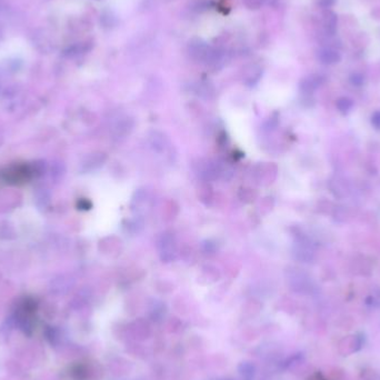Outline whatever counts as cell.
<instances>
[{
    "label": "cell",
    "instance_id": "d6986e66",
    "mask_svg": "<svg viewBox=\"0 0 380 380\" xmlns=\"http://www.w3.org/2000/svg\"><path fill=\"white\" fill-rule=\"evenodd\" d=\"M350 81H352V84L355 85V86H361L362 84H364L365 78L361 74L356 73V74L352 75V77H350Z\"/></svg>",
    "mask_w": 380,
    "mask_h": 380
},
{
    "label": "cell",
    "instance_id": "6da1fadb",
    "mask_svg": "<svg viewBox=\"0 0 380 380\" xmlns=\"http://www.w3.org/2000/svg\"><path fill=\"white\" fill-rule=\"evenodd\" d=\"M36 172L28 163H16L0 171V178L10 185H22L30 181Z\"/></svg>",
    "mask_w": 380,
    "mask_h": 380
},
{
    "label": "cell",
    "instance_id": "ac0fdd59",
    "mask_svg": "<svg viewBox=\"0 0 380 380\" xmlns=\"http://www.w3.org/2000/svg\"><path fill=\"white\" fill-rule=\"evenodd\" d=\"M243 2L249 9H259L264 0H243Z\"/></svg>",
    "mask_w": 380,
    "mask_h": 380
},
{
    "label": "cell",
    "instance_id": "7a4b0ae2",
    "mask_svg": "<svg viewBox=\"0 0 380 380\" xmlns=\"http://www.w3.org/2000/svg\"><path fill=\"white\" fill-rule=\"evenodd\" d=\"M158 251L162 262H172L177 258L178 246L176 237L172 232L166 231L158 239Z\"/></svg>",
    "mask_w": 380,
    "mask_h": 380
},
{
    "label": "cell",
    "instance_id": "9a60e30c",
    "mask_svg": "<svg viewBox=\"0 0 380 380\" xmlns=\"http://www.w3.org/2000/svg\"><path fill=\"white\" fill-rule=\"evenodd\" d=\"M336 106L341 114H348L354 107V101L348 97H341L337 100Z\"/></svg>",
    "mask_w": 380,
    "mask_h": 380
},
{
    "label": "cell",
    "instance_id": "7402d4cb",
    "mask_svg": "<svg viewBox=\"0 0 380 380\" xmlns=\"http://www.w3.org/2000/svg\"><path fill=\"white\" fill-rule=\"evenodd\" d=\"M317 4L323 8H330L336 4V0H318Z\"/></svg>",
    "mask_w": 380,
    "mask_h": 380
},
{
    "label": "cell",
    "instance_id": "52a82bcc",
    "mask_svg": "<svg viewBox=\"0 0 380 380\" xmlns=\"http://www.w3.org/2000/svg\"><path fill=\"white\" fill-rule=\"evenodd\" d=\"M32 44L36 48L42 51L43 54H48V52L54 48V44L51 43V40L49 39L48 34H47L45 31H40L36 32L32 34Z\"/></svg>",
    "mask_w": 380,
    "mask_h": 380
},
{
    "label": "cell",
    "instance_id": "ffe728a7",
    "mask_svg": "<svg viewBox=\"0 0 380 380\" xmlns=\"http://www.w3.org/2000/svg\"><path fill=\"white\" fill-rule=\"evenodd\" d=\"M202 249H203V253L207 254V255L215 254V251H216L215 245L212 241H206V243H204L203 246H202Z\"/></svg>",
    "mask_w": 380,
    "mask_h": 380
},
{
    "label": "cell",
    "instance_id": "ba28073f",
    "mask_svg": "<svg viewBox=\"0 0 380 380\" xmlns=\"http://www.w3.org/2000/svg\"><path fill=\"white\" fill-rule=\"evenodd\" d=\"M262 68L258 65H249L244 72V83L248 87H254L260 80Z\"/></svg>",
    "mask_w": 380,
    "mask_h": 380
},
{
    "label": "cell",
    "instance_id": "2e32d148",
    "mask_svg": "<svg viewBox=\"0 0 380 380\" xmlns=\"http://www.w3.org/2000/svg\"><path fill=\"white\" fill-rule=\"evenodd\" d=\"M143 227H144V221L142 217H138V216H136L133 219L128 221V224L126 226L127 230L131 233H138L143 229Z\"/></svg>",
    "mask_w": 380,
    "mask_h": 380
},
{
    "label": "cell",
    "instance_id": "603a6c76",
    "mask_svg": "<svg viewBox=\"0 0 380 380\" xmlns=\"http://www.w3.org/2000/svg\"><path fill=\"white\" fill-rule=\"evenodd\" d=\"M78 207H79L80 209H85V210H87V209H90L91 203H90L88 200H87V199H81V200H79V202H78Z\"/></svg>",
    "mask_w": 380,
    "mask_h": 380
},
{
    "label": "cell",
    "instance_id": "3957f363",
    "mask_svg": "<svg viewBox=\"0 0 380 380\" xmlns=\"http://www.w3.org/2000/svg\"><path fill=\"white\" fill-rule=\"evenodd\" d=\"M151 207V197L148 191L145 189H139L131 201V209L133 213H136L138 217H142V215L147 213Z\"/></svg>",
    "mask_w": 380,
    "mask_h": 380
},
{
    "label": "cell",
    "instance_id": "277c9868",
    "mask_svg": "<svg viewBox=\"0 0 380 380\" xmlns=\"http://www.w3.org/2000/svg\"><path fill=\"white\" fill-rule=\"evenodd\" d=\"M93 48V42L91 40H85V42L76 43L72 46H68L67 48L63 50V56L68 58H74L78 57L81 55H85L87 52H89Z\"/></svg>",
    "mask_w": 380,
    "mask_h": 380
},
{
    "label": "cell",
    "instance_id": "7c38bea8",
    "mask_svg": "<svg viewBox=\"0 0 380 380\" xmlns=\"http://www.w3.org/2000/svg\"><path fill=\"white\" fill-rule=\"evenodd\" d=\"M325 30L329 36H334L337 31V16L332 11H328L324 18Z\"/></svg>",
    "mask_w": 380,
    "mask_h": 380
},
{
    "label": "cell",
    "instance_id": "cb8c5ba5",
    "mask_svg": "<svg viewBox=\"0 0 380 380\" xmlns=\"http://www.w3.org/2000/svg\"><path fill=\"white\" fill-rule=\"evenodd\" d=\"M4 38H5V36H4V30H3V28L0 27V45H2V43L4 42Z\"/></svg>",
    "mask_w": 380,
    "mask_h": 380
},
{
    "label": "cell",
    "instance_id": "e0dca14e",
    "mask_svg": "<svg viewBox=\"0 0 380 380\" xmlns=\"http://www.w3.org/2000/svg\"><path fill=\"white\" fill-rule=\"evenodd\" d=\"M239 370H240L241 375L246 377H251L254 376L255 373V367L253 364H250V362H243L240 367H239Z\"/></svg>",
    "mask_w": 380,
    "mask_h": 380
},
{
    "label": "cell",
    "instance_id": "5b68a950",
    "mask_svg": "<svg viewBox=\"0 0 380 380\" xmlns=\"http://www.w3.org/2000/svg\"><path fill=\"white\" fill-rule=\"evenodd\" d=\"M148 142L151 149L158 154H161L168 147V139L167 137L160 131L154 130L148 134Z\"/></svg>",
    "mask_w": 380,
    "mask_h": 380
},
{
    "label": "cell",
    "instance_id": "30bf717a",
    "mask_svg": "<svg viewBox=\"0 0 380 380\" xmlns=\"http://www.w3.org/2000/svg\"><path fill=\"white\" fill-rule=\"evenodd\" d=\"M323 83V78L318 75H313L309 77L303 79L300 83V90L305 93H310L315 91L316 89Z\"/></svg>",
    "mask_w": 380,
    "mask_h": 380
},
{
    "label": "cell",
    "instance_id": "4fadbf2b",
    "mask_svg": "<svg viewBox=\"0 0 380 380\" xmlns=\"http://www.w3.org/2000/svg\"><path fill=\"white\" fill-rule=\"evenodd\" d=\"M45 336L51 346H57V344L60 341L61 334H60V331L56 328V327H47V329L45 330Z\"/></svg>",
    "mask_w": 380,
    "mask_h": 380
},
{
    "label": "cell",
    "instance_id": "8fae6325",
    "mask_svg": "<svg viewBox=\"0 0 380 380\" xmlns=\"http://www.w3.org/2000/svg\"><path fill=\"white\" fill-rule=\"evenodd\" d=\"M294 256L295 258L302 262H309L312 259V250L309 248L305 241H299L296 244V247L294 248Z\"/></svg>",
    "mask_w": 380,
    "mask_h": 380
},
{
    "label": "cell",
    "instance_id": "9c48e42d",
    "mask_svg": "<svg viewBox=\"0 0 380 380\" xmlns=\"http://www.w3.org/2000/svg\"><path fill=\"white\" fill-rule=\"evenodd\" d=\"M341 59V56L336 49L324 48L318 52V60L324 65H335Z\"/></svg>",
    "mask_w": 380,
    "mask_h": 380
},
{
    "label": "cell",
    "instance_id": "5bb4252c",
    "mask_svg": "<svg viewBox=\"0 0 380 380\" xmlns=\"http://www.w3.org/2000/svg\"><path fill=\"white\" fill-rule=\"evenodd\" d=\"M70 375L75 380H86L88 378V369L83 364H77L72 368Z\"/></svg>",
    "mask_w": 380,
    "mask_h": 380
},
{
    "label": "cell",
    "instance_id": "8992f818",
    "mask_svg": "<svg viewBox=\"0 0 380 380\" xmlns=\"http://www.w3.org/2000/svg\"><path fill=\"white\" fill-rule=\"evenodd\" d=\"M133 127V120L129 117H122L115 122L114 136L116 139H122L130 133Z\"/></svg>",
    "mask_w": 380,
    "mask_h": 380
},
{
    "label": "cell",
    "instance_id": "44dd1931",
    "mask_svg": "<svg viewBox=\"0 0 380 380\" xmlns=\"http://www.w3.org/2000/svg\"><path fill=\"white\" fill-rule=\"evenodd\" d=\"M371 125L375 127L376 129H380V110H377V112L372 114Z\"/></svg>",
    "mask_w": 380,
    "mask_h": 380
}]
</instances>
